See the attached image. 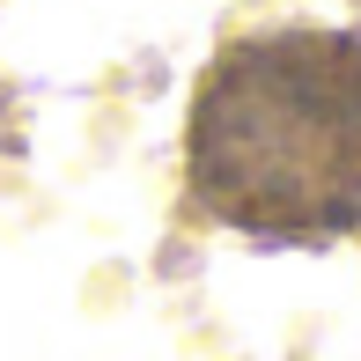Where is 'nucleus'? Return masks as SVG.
Here are the masks:
<instances>
[{"label":"nucleus","instance_id":"nucleus-1","mask_svg":"<svg viewBox=\"0 0 361 361\" xmlns=\"http://www.w3.org/2000/svg\"><path fill=\"white\" fill-rule=\"evenodd\" d=\"M185 185L258 243H324L361 221V30L236 37L192 89Z\"/></svg>","mask_w":361,"mask_h":361}]
</instances>
